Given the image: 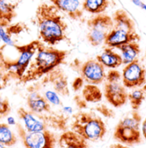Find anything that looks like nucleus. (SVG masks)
<instances>
[{
    "mask_svg": "<svg viewBox=\"0 0 146 148\" xmlns=\"http://www.w3.org/2000/svg\"><path fill=\"white\" fill-rule=\"evenodd\" d=\"M35 19L43 43L56 45L67 39L68 25L53 4L40 3L36 9Z\"/></svg>",
    "mask_w": 146,
    "mask_h": 148,
    "instance_id": "nucleus-1",
    "label": "nucleus"
},
{
    "mask_svg": "<svg viewBox=\"0 0 146 148\" xmlns=\"http://www.w3.org/2000/svg\"><path fill=\"white\" fill-rule=\"evenodd\" d=\"M67 56V51L59 50L52 46H45L42 43L19 82L26 84L40 80L50 71L63 64Z\"/></svg>",
    "mask_w": 146,
    "mask_h": 148,
    "instance_id": "nucleus-2",
    "label": "nucleus"
},
{
    "mask_svg": "<svg viewBox=\"0 0 146 148\" xmlns=\"http://www.w3.org/2000/svg\"><path fill=\"white\" fill-rule=\"evenodd\" d=\"M71 130L87 141H98L104 137L107 128L101 117L91 112L80 111L73 116Z\"/></svg>",
    "mask_w": 146,
    "mask_h": 148,
    "instance_id": "nucleus-3",
    "label": "nucleus"
},
{
    "mask_svg": "<svg viewBox=\"0 0 146 148\" xmlns=\"http://www.w3.org/2000/svg\"><path fill=\"white\" fill-rule=\"evenodd\" d=\"M42 43L41 40H35L22 45H13L12 46L18 54V57L16 59H10L4 54L5 63L12 75L13 79L19 81L22 77L32 58Z\"/></svg>",
    "mask_w": 146,
    "mask_h": 148,
    "instance_id": "nucleus-4",
    "label": "nucleus"
},
{
    "mask_svg": "<svg viewBox=\"0 0 146 148\" xmlns=\"http://www.w3.org/2000/svg\"><path fill=\"white\" fill-rule=\"evenodd\" d=\"M16 130L25 148H55L57 137L50 130L29 132L21 123H16Z\"/></svg>",
    "mask_w": 146,
    "mask_h": 148,
    "instance_id": "nucleus-5",
    "label": "nucleus"
},
{
    "mask_svg": "<svg viewBox=\"0 0 146 148\" xmlns=\"http://www.w3.org/2000/svg\"><path fill=\"white\" fill-rule=\"evenodd\" d=\"M88 34L87 40L92 46H98L104 44L108 34L114 27V21L111 16L106 14L95 15L87 21Z\"/></svg>",
    "mask_w": 146,
    "mask_h": 148,
    "instance_id": "nucleus-6",
    "label": "nucleus"
},
{
    "mask_svg": "<svg viewBox=\"0 0 146 148\" xmlns=\"http://www.w3.org/2000/svg\"><path fill=\"white\" fill-rule=\"evenodd\" d=\"M72 65L76 67L81 77L87 84L99 85L105 81V68L97 59H89L84 63H80L76 59Z\"/></svg>",
    "mask_w": 146,
    "mask_h": 148,
    "instance_id": "nucleus-7",
    "label": "nucleus"
},
{
    "mask_svg": "<svg viewBox=\"0 0 146 148\" xmlns=\"http://www.w3.org/2000/svg\"><path fill=\"white\" fill-rule=\"evenodd\" d=\"M146 82V70L138 60L125 65L121 72V82L126 88L142 86Z\"/></svg>",
    "mask_w": 146,
    "mask_h": 148,
    "instance_id": "nucleus-8",
    "label": "nucleus"
},
{
    "mask_svg": "<svg viewBox=\"0 0 146 148\" xmlns=\"http://www.w3.org/2000/svg\"><path fill=\"white\" fill-rule=\"evenodd\" d=\"M50 85L53 91H55L60 96H68L69 88H68V79L63 69L59 66L50 71L40 82V86Z\"/></svg>",
    "mask_w": 146,
    "mask_h": 148,
    "instance_id": "nucleus-9",
    "label": "nucleus"
},
{
    "mask_svg": "<svg viewBox=\"0 0 146 148\" xmlns=\"http://www.w3.org/2000/svg\"><path fill=\"white\" fill-rule=\"evenodd\" d=\"M106 100L114 107L120 108L128 100V93L122 82H106L104 86Z\"/></svg>",
    "mask_w": 146,
    "mask_h": 148,
    "instance_id": "nucleus-10",
    "label": "nucleus"
},
{
    "mask_svg": "<svg viewBox=\"0 0 146 148\" xmlns=\"http://www.w3.org/2000/svg\"><path fill=\"white\" fill-rule=\"evenodd\" d=\"M139 40L140 37L136 32L132 33L123 29L113 27L112 30L108 34L104 44L107 45V47L115 49L127 43L137 42Z\"/></svg>",
    "mask_w": 146,
    "mask_h": 148,
    "instance_id": "nucleus-11",
    "label": "nucleus"
},
{
    "mask_svg": "<svg viewBox=\"0 0 146 148\" xmlns=\"http://www.w3.org/2000/svg\"><path fill=\"white\" fill-rule=\"evenodd\" d=\"M142 134L139 128L127 127L117 124L114 131V138L117 141L125 145H136L141 142Z\"/></svg>",
    "mask_w": 146,
    "mask_h": 148,
    "instance_id": "nucleus-12",
    "label": "nucleus"
},
{
    "mask_svg": "<svg viewBox=\"0 0 146 148\" xmlns=\"http://www.w3.org/2000/svg\"><path fill=\"white\" fill-rule=\"evenodd\" d=\"M50 3L60 11L65 13L72 20H81L84 10L80 0H50Z\"/></svg>",
    "mask_w": 146,
    "mask_h": 148,
    "instance_id": "nucleus-13",
    "label": "nucleus"
},
{
    "mask_svg": "<svg viewBox=\"0 0 146 148\" xmlns=\"http://www.w3.org/2000/svg\"><path fill=\"white\" fill-rule=\"evenodd\" d=\"M29 87H30L28 88L29 94L27 95V105L29 110L36 114L50 112L51 111L50 105L46 100V99L44 96H42L33 86Z\"/></svg>",
    "mask_w": 146,
    "mask_h": 148,
    "instance_id": "nucleus-14",
    "label": "nucleus"
},
{
    "mask_svg": "<svg viewBox=\"0 0 146 148\" xmlns=\"http://www.w3.org/2000/svg\"><path fill=\"white\" fill-rule=\"evenodd\" d=\"M17 115L24 124L23 127L29 132L42 131L47 129L45 123L38 116L36 113H33L31 110H27L25 108L20 107L17 110Z\"/></svg>",
    "mask_w": 146,
    "mask_h": 148,
    "instance_id": "nucleus-15",
    "label": "nucleus"
},
{
    "mask_svg": "<svg viewBox=\"0 0 146 148\" xmlns=\"http://www.w3.org/2000/svg\"><path fill=\"white\" fill-rule=\"evenodd\" d=\"M60 148H88V142L82 136L73 130H65L58 140Z\"/></svg>",
    "mask_w": 146,
    "mask_h": 148,
    "instance_id": "nucleus-16",
    "label": "nucleus"
},
{
    "mask_svg": "<svg viewBox=\"0 0 146 148\" xmlns=\"http://www.w3.org/2000/svg\"><path fill=\"white\" fill-rule=\"evenodd\" d=\"M96 59L104 68L110 69H115L122 65V60L120 54L115 52L114 49L110 47H105L102 53L96 57Z\"/></svg>",
    "mask_w": 146,
    "mask_h": 148,
    "instance_id": "nucleus-17",
    "label": "nucleus"
},
{
    "mask_svg": "<svg viewBox=\"0 0 146 148\" xmlns=\"http://www.w3.org/2000/svg\"><path fill=\"white\" fill-rule=\"evenodd\" d=\"M18 3H11L9 0H0V27H6L16 16Z\"/></svg>",
    "mask_w": 146,
    "mask_h": 148,
    "instance_id": "nucleus-18",
    "label": "nucleus"
},
{
    "mask_svg": "<svg viewBox=\"0 0 146 148\" xmlns=\"http://www.w3.org/2000/svg\"><path fill=\"white\" fill-rule=\"evenodd\" d=\"M38 116L45 123L47 127H51L58 130L65 131L67 129L68 116L65 114H57L52 111L49 113L37 114Z\"/></svg>",
    "mask_w": 146,
    "mask_h": 148,
    "instance_id": "nucleus-19",
    "label": "nucleus"
},
{
    "mask_svg": "<svg viewBox=\"0 0 146 148\" xmlns=\"http://www.w3.org/2000/svg\"><path fill=\"white\" fill-rule=\"evenodd\" d=\"M117 49L121 52L120 56L122 60V64L124 65L138 60L140 53V47L137 42L127 43L123 45H121Z\"/></svg>",
    "mask_w": 146,
    "mask_h": 148,
    "instance_id": "nucleus-20",
    "label": "nucleus"
},
{
    "mask_svg": "<svg viewBox=\"0 0 146 148\" xmlns=\"http://www.w3.org/2000/svg\"><path fill=\"white\" fill-rule=\"evenodd\" d=\"M113 21H114V27L123 29L128 32L134 33L135 31V25L133 20L128 16V14L123 10H116L113 15Z\"/></svg>",
    "mask_w": 146,
    "mask_h": 148,
    "instance_id": "nucleus-21",
    "label": "nucleus"
},
{
    "mask_svg": "<svg viewBox=\"0 0 146 148\" xmlns=\"http://www.w3.org/2000/svg\"><path fill=\"white\" fill-rule=\"evenodd\" d=\"M82 10L92 15L103 14L109 5L108 0H83Z\"/></svg>",
    "mask_w": 146,
    "mask_h": 148,
    "instance_id": "nucleus-22",
    "label": "nucleus"
},
{
    "mask_svg": "<svg viewBox=\"0 0 146 148\" xmlns=\"http://www.w3.org/2000/svg\"><path fill=\"white\" fill-rule=\"evenodd\" d=\"M6 45L0 46V91L5 89L11 79H13L10 71L9 70L4 57V48Z\"/></svg>",
    "mask_w": 146,
    "mask_h": 148,
    "instance_id": "nucleus-23",
    "label": "nucleus"
},
{
    "mask_svg": "<svg viewBox=\"0 0 146 148\" xmlns=\"http://www.w3.org/2000/svg\"><path fill=\"white\" fill-rule=\"evenodd\" d=\"M82 98L85 102L98 103L103 99V93L98 85L86 84L82 89Z\"/></svg>",
    "mask_w": 146,
    "mask_h": 148,
    "instance_id": "nucleus-24",
    "label": "nucleus"
},
{
    "mask_svg": "<svg viewBox=\"0 0 146 148\" xmlns=\"http://www.w3.org/2000/svg\"><path fill=\"white\" fill-rule=\"evenodd\" d=\"M17 143V137L6 123H0V144L10 147Z\"/></svg>",
    "mask_w": 146,
    "mask_h": 148,
    "instance_id": "nucleus-25",
    "label": "nucleus"
},
{
    "mask_svg": "<svg viewBox=\"0 0 146 148\" xmlns=\"http://www.w3.org/2000/svg\"><path fill=\"white\" fill-rule=\"evenodd\" d=\"M145 99V92L143 89H135L128 93V100L133 110H138Z\"/></svg>",
    "mask_w": 146,
    "mask_h": 148,
    "instance_id": "nucleus-26",
    "label": "nucleus"
},
{
    "mask_svg": "<svg viewBox=\"0 0 146 148\" xmlns=\"http://www.w3.org/2000/svg\"><path fill=\"white\" fill-rule=\"evenodd\" d=\"M6 34L11 38L13 35H18L23 32L28 31V27L24 22H16L14 24H10L6 27H4Z\"/></svg>",
    "mask_w": 146,
    "mask_h": 148,
    "instance_id": "nucleus-27",
    "label": "nucleus"
},
{
    "mask_svg": "<svg viewBox=\"0 0 146 148\" xmlns=\"http://www.w3.org/2000/svg\"><path fill=\"white\" fill-rule=\"evenodd\" d=\"M11 111V106L8 99L0 96V121L8 116Z\"/></svg>",
    "mask_w": 146,
    "mask_h": 148,
    "instance_id": "nucleus-28",
    "label": "nucleus"
},
{
    "mask_svg": "<svg viewBox=\"0 0 146 148\" xmlns=\"http://www.w3.org/2000/svg\"><path fill=\"white\" fill-rule=\"evenodd\" d=\"M44 97L46 99V100L49 103H50L54 106H63V103L61 101L59 95L55 91L48 90V91L44 92Z\"/></svg>",
    "mask_w": 146,
    "mask_h": 148,
    "instance_id": "nucleus-29",
    "label": "nucleus"
},
{
    "mask_svg": "<svg viewBox=\"0 0 146 148\" xmlns=\"http://www.w3.org/2000/svg\"><path fill=\"white\" fill-rule=\"evenodd\" d=\"M106 82H120L121 81V74L116 69H110L105 77Z\"/></svg>",
    "mask_w": 146,
    "mask_h": 148,
    "instance_id": "nucleus-30",
    "label": "nucleus"
},
{
    "mask_svg": "<svg viewBox=\"0 0 146 148\" xmlns=\"http://www.w3.org/2000/svg\"><path fill=\"white\" fill-rule=\"evenodd\" d=\"M0 40H2L3 42L5 43V45H14L11 38H10L6 34L4 27H0Z\"/></svg>",
    "mask_w": 146,
    "mask_h": 148,
    "instance_id": "nucleus-31",
    "label": "nucleus"
},
{
    "mask_svg": "<svg viewBox=\"0 0 146 148\" xmlns=\"http://www.w3.org/2000/svg\"><path fill=\"white\" fill-rule=\"evenodd\" d=\"M84 82H85L84 80L81 77V76L76 77V78L74 80L73 83H72L73 90H74V92H78L79 90H81V89L82 88V86H84Z\"/></svg>",
    "mask_w": 146,
    "mask_h": 148,
    "instance_id": "nucleus-32",
    "label": "nucleus"
},
{
    "mask_svg": "<svg viewBox=\"0 0 146 148\" xmlns=\"http://www.w3.org/2000/svg\"><path fill=\"white\" fill-rule=\"evenodd\" d=\"M97 110L102 115H104V116H106V117H112V116H114V112L110 109L107 108L105 106H99V107H97Z\"/></svg>",
    "mask_w": 146,
    "mask_h": 148,
    "instance_id": "nucleus-33",
    "label": "nucleus"
},
{
    "mask_svg": "<svg viewBox=\"0 0 146 148\" xmlns=\"http://www.w3.org/2000/svg\"><path fill=\"white\" fill-rule=\"evenodd\" d=\"M74 100L76 101V104H77V106H79L80 108H85L86 107V102L84 100V99H81L79 96H76L75 98H74Z\"/></svg>",
    "mask_w": 146,
    "mask_h": 148,
    "instance_id": "nucleus-34",
    "label": "nucleus"
},
{
    "mask_svg": "<svg viewBox=\"0 0 146 148\" xmlns=\"http://www.w3.org/2000/svg\"><path fill=\"white\" fill-rule=\"evenodd\" d=\"M141 134L144 136V138L146 139V118L141 123Z\"/></svg>",
    "mask_w": 146,
    "mask_h": 148,
    "instance_id": "nucleus-35",
    "label": "nucleus"
},
{
    "mask_svg": "<svg viewBox=\"0 0 146 148\" xmlns=\"http://www.w3.org/2000/svg\"><path fill=\"white\" fill-rule=\"evenodd\" d=\"M109 148H130L128 147L127 146H125V145H123V144H121V143H116V144H113V145H111Z\"/></svg>",
    "mask_w": 146,
    "mask_h": 148,
    "instance_id": "nucleus-36",
    "label": "nucleus"
},
{
    "mask_svg": "<svg viewBox=\"0 0 146 148\" xmlns=\"http://www.w3.org/2000/svg\"><path fill=\"white\" fill-rule=\"evenodd\" d=\"M7 121H8V125H14V124H16L15 119L13 117H8Z\"/></svg>",
    "mask_w": 146,
    "mask_h": 148,
    "instance_id": "nucleus-37",
    "label": "nucleus"
},
{
    "mask_svg": "<svg viewBox=\"0 0 146 148\" xmlns=\"http://www.w3.org/2000/svg\"><path fill=\"white\" fill-rule=\"evenodd\" d=\"M132 2L138 7H140L141 3H142V1L141 0H132Z\"/></svg>",
    "mask_w": 146,
    "mask_h": 148,
    "instance_id": "nucleus-38",
    "label": "nucleus"
},
{
    "mask_svg": "<svg viewBox=\"0 0 146 148\" xmlns=\"http://www.w3.org/2000/svg\"><path fill=\"white\" fill-rule=\"evenodd\" d=\"M140 8H141L142 10H145L146 11V4L145 3L142 2V3H141V5H140Z\"/></svg>",
    "mask_w": 146,
    "mask_h": 148,
    "instance_id": "nucleus-39",
    "label": "nucleus"
},
{
    "mask_svg": "<svg viewBox=\"0 0 146 148\" xmlns=\"http://www.w3.org/2000/svg\"><path fill=\"white\" fill-rule=\"evenodd\" d=\"M0 148H6L4 146H3L2 144H0Z\"/></svg>",
    "mask_w": 146,
    "mask_h": 148,
    "instance_id": "nucleus-40",
    "label": "nucleus"
}]
</instances>
